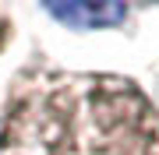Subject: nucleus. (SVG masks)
<instances>
[{
    "mask_svg": "<svg viewBox=\"0 0 159 155\" xmlns=\"http://www.w3.org/2000/svg\"><path fill=\"white\" fill-rule=\"evenodd\" d=\"M0 155H159V116L124 78L35 71L0 113Z\"/></svg>",
    "mask_w": 159,
    "mask_h": 155,
    "instance_id": "f257e3e1",
    "label": "nucleus"
},
{
    "mask_svg": "<svg viewBox=\"0 0 159 155\" xmlns=\"http://www.w3.org/2000/svg\"><path fill=\"white\" fill-rule=\"evenodd\" d=\"M46 11L60 21H67L71 28H106V25H117L120 18L127 14L124 4H81V0H71V4H46Z\"/></svg>",
    "mask_w": 159,
    "mask_h": 155,
    "instance_id": "f03ea898",
    "label": "nucleus"
},
{
    "mask_svg": "<svg viewBox=\"0 0 159 155\" xmlns=\"http://www.w3.org/2000/svg\"><path fill=\"white\" fill-rule=\"evenodd\" d=\"M0 42H4V21H0Z\"/></svg>",
    "mask_w": 159,
    "mask_h": 155,
    "instance_id": "7ed1b4c3",
    "label": "nucleus"
}]
</instances>
